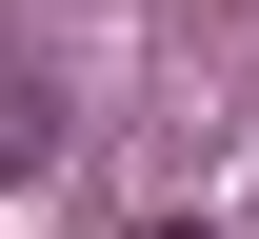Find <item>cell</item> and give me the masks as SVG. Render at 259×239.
Wrapping results in <instances>:
<instances>
[{"mask_svg":"<svg viewBox=\"0 0 259 239\" xmlns=\"http://www.w3.org/2000/svg\"><path fill=\"white\" fill-rule=\"evenodd\" d=\"M40 139H60V100H40V80H0V179H40Z\"/></svg>","mask_w":259,"mask_h":239,"instance_id":"cell-1","label":"cell"},{"mask_svg":"<svg viewBox=\"0 0 259 239\" xmlns=\"http://www.w3.org/2000/svg\"><path fill=\"white\" fill-rule=\"evenodd\" d=\"M160 239H220V219H160Z\"/></svg>","mask_w":259,"mask_h":239,"instance_id":"cell-2","label":"cell"}]
</instances>
